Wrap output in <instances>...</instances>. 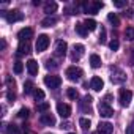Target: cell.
<instances>
[{
    "instance_id": "obj_15",
    "label": "cell",
    "mask_w": 134,
    "mask_h": 134,
    "mask_svg": "<svg viewBox=\"0 0 134 134\" xmlns=\"http://www.w3.org/2000/svg\"><path fill=\"white\" fill-rule=\"evenodd\" d=\"M98 132L99 134H112L114 132V126L107 121H101L98 125Z\"/></svg>"
},
{
    "instance_id": "obj_33",
    "label": "cell",
    "mask_w": 134,
    "mask_h": 134,
    "mask_svg": "<svg viewBox=\"0 0 134 134\" xmlns=\"http://www.w3.org/2000/svg\"><path fill=\"white\" fill-rule=\"evenodd\" d=\"M33 95H35V99H36V101H43V99H44V92H43V90H38V88H36Z\"/></svg>"
},
{
    "instance_id": "obj_28",
    "label": "cell",
    "mask_w": 134,
    "mask_h": 134,
    "mask_svg": "<svg viewBox=\"0 0 134 134\" xmlns=\"http://www.w3.org/2000/svg\"><path fill=\"white\" fill-rule=\"evenodd\" d=\"M66 95H68L70 99H77L79 98V93H77L76 88H68V90H66Z\"/></svg>"
},
{
    "instance_id": "obj_40",
    "label": "cell",
    "mask_w": 134,
    "mask_h": 134,
    "mask_svg": "<svg viewBox=\"0 0 134 134\" xmlns=\"http://www.w3.org/2000/svg\"><path fill=\"white\" fill-rule=\"evenodd\" d=\"M126 134H134V128H132V125L126 128Z\"/></svg>"
},
{
    "instance_id": "obj_20",
    "label": "cell",
    "mask_w": 134,
    "mask_h": 134,
    "mask_svg": "<svg viewBox=\"0 0 134 134\" xmlns=\"http://www.w3.org/2000/svg\"><path fill=\"white\" fill-rule=\"evenodd\" d=\"M90 66L92 68H99L101 66V57L96 55V54H92L90 55Z\"/></svg>"
},
{
    "instance_id": "obj_32",
    "label": "cell",
    "mask_w": 134,
    "mask_h": 134,
    "mask_svg": "<svg viewBox=\"0 0 134 134\" xmlns=\"http://www.w3.org/2000/svg\"><path fill=\"white\" fill-rule=\"evenodd\" d=\"M30 115V110L27 109V107H22L19 112H18V117H21V118H27Z\"/></svg>"
},
{
    "instance_id": "obj_24",
    "label": "cell",
    "mask_w": 134,
    "mask_h": 134,
    "mask_svg": "<svg viewBox=\"0 0 134 134\" xmlns=\"http://www.w3.org/2000/svg\"><path fill=\"white\" fill-rule=\"evenodd\" d=\"M79 125H81V128H82L84 132H87V131L90 129V120H88V118H81V120H79Z\"/></svg>"
},
{
    "instance_id": "obj_29",
    "label": "cell",
    "mask_w": 134,
    "mask_h": 134,
    "mask_svg": "<svg viewBox=\"0 0 134 134\" xmlns=\"http://www.w3.org/2000/svg\"><path fill=\"white\" fill-rule=\"evenodd\" d=\"M49 107H51V104H49V103H46V101H43V103H40V104L36 106V109H38L40 112H47V110H49Z\"/></svg>"
},
{
    "instance_id": "obj_34",
    "label": "cell",
    "mask_w": 134,
    "mask_h": 134,
    "mask_svg": "<svg viewBox=\"0 0 134 134\" xmlns=\"http://www.w3.org/2000/svg\"><path fill=\"white\" fill-rule=\"evenodd\" d=\"M114 7L115 8H123V7H126V2H123V0H114Z\"/></svg>"
},
{
    "instance_id": "obj_16",
    "label": "cell",
    "mask_w": 134,
    "mask_h": 134,
    "mask_svg": "<svg viewBox=\"0 0 134 134\" xmlns=\"http://www.w3.org/2000/svg\"><path fill=\"white\" fill-rule=\"evenodd\" d=\"M38 70H40V66H38V62L36 60H29L27 62V71L30 76H36L38 74Z\"/></svg>"
},
{
    "instance_id": "obj_31",
    "label": "cell",
    "mask_w": 134,
    "mask_h": 134,
    "mask_svg": "<svg viewBox=\"0 0 134 134\" xmlns=\"http://www.w3.org/2000/svg\"><path fill=\"white\" fill-rule=\"evenodd\" d=\"M109 47H110V51H114V52H115V51H118V47H120L118 40H115V38H114V40L109 43Z\"/></svg>"
},
{
    "instance_id": "obj_30",
    "label": "cell",
    "mask_w": 134,
    "mask_h": 134,
    "mask_svg": "<svg viewBox=\"0 0 134 134\" xmlns=\"http://www.w3.org/2000/svg\"><path fill=\"white\" fill-rule=\"evenodd\" d=\"M22 71H24V63L22 62H16L14 63V73L16 74H21Z\"/></svg>"
},
{
    "instance_id": "obj_9",
    "label": "cell",
    "mask_w": 134,
    "mask_h": 134,
    "mask_svg": "<svg viewBox=\"0 0 134 134\" xmlns=\"http://www.w3.org/2000/svg\"><path fill=\"white\" fill-rule=\"evenodd\" d=\"M57 114L62 117V118H68L71 115V107L68 104H63V103H58L57 104Z\"/></svg>"
},
{
    "instance_id": "obj_5",
    "label": "cell",
    "mask_w": 134,
    "mask_h": 134,
    "mask_svg": "<svg viewBox=\"0 0 134 134\" xmlns=\"http://www.w3.org/2000/svg\"><path fill=\"white\" fill-rule=\"evenodd\" d=\"M131 99H132V92H131V90L121 88V90H120V98H118L120 104H121L123 107H128L129 103H131Z\"/></svg>"
},
{
    "instance_id": "obj_38",
    "label": "cell",
    "mask_w": 134,
    "mask_h": 134,
    "mask_svg": "<svg viewBox=\"0 0 134 134\" xmlns=\"http://www.w3.org/2000/svg\"><path fill=\"white\" fill-rule=\"evenodd\" d=\"M7 84H8L10 90H13V88H14V85H16V82H14V81H13L11 77H8V79H7Z\"/></svg>"
},
{
    "instance_id": "obj_7",
    "label": "cell",
    "mask_w": 134,
    "mask_h": 134,
    "mask_svg": "<svg viewBox=\"0 0 134 134\" xmlns=\"http://www.w3.org/2000/svg\"><path fill=\"white\" fill-rule=\"evenodd\" d=\"M44 84L49 88H58L62 85V79L58 76H46L44 77Z\"/></svg>"
},
{
    "instance_id": "obj_10",
    "label": "cell",
    "mask_w": 134,
    "mask_h": 134,
    "mask_svg": "<svg viewBox=\"0 0 134 134\" xmlns=\"http://www.w3.org/2000/svg\"><path fill=\"white\" fill-rule=\"evenodd\" d=\"M32 36H33V30H32L30 27H24V29H21L19 33H18L19 41H29Z\"/></svg>"
},
{
    "instance_id": "obj_13",
    "label": "cell",
    "mask_w": 134,
    "mask_h": 134,
    "mask_svg": "<svg viewBox=\"0 0 134 134\" xmlns=\"http://www.w3.org/2000/svg\"><path fill=\"white\" fill-rule=\"evenodd\" d=\"M92 101H93V98L90 96V95H85L84 96V99L81 101V109L84 110V112H92Z\"/></svg>"
},
{
    "instance_id": "obj_35",
    "label": "cell",
    "mask_w": 134,
    "mask_h": 134,
    "mask_svg": "<svg viewBox=\"0 0 134 134\" xmlns=\"http://www.w3.org/2000/svg\"><path fill=\"white\" fill-rule=\"evenodd\" d=\"M99 43H101V44H104V43H106V29H104V27H101V33H99Z\"/></svg>"
},
{
    "instance_id": "obj_1",
    "label": "cell",
    "mask_w": 134,
    "mask_h": 134,
    "mask_svg": "<svg viewBox=\"0 0 134 134\" xmlns=\"http://www.w3.org/2000/svg\"><path fill=\"white\" fill-rule=\"evenodd\" d=\"M110 81H112V84H123L126 81L125 71H121L117 66H112L110 68Z\"/></svg>"
},
{
    "instance_id": "obj_3",
    "label": "cell",
    "mask_w": 134,
    "mask_h": 134,
    "mask_svg": "<svg viewBox=\"0 0 134 134\" xmlns=\"http://www.w3.org/2000/svg\"><path fill=\"white\" fill-rule=\"evenodd\" d=\"M66 77H68L70 81H73V82H77V81H81V77H82V74H84V71L81 70V68H77V66H70L68 70H66Z\"/></svg>"
},
{
    "instance_id": "obj_2",
    "label": "cell",
    "mask_w": 134,
    "mask_h": 134,
    "mask_svg": "<svg viewBox=\"0 0 134 134\" xmlns=\"http://www.w3.org/2000/svg\"><path fill=\"white\" fill-rule=\"evenodd\" d=\"M5 16V19L10 22V24H14V22H19L24 19V14L19 11V10H11V11H3L2 13Z\"/></svg>"
},
{
    "instance_id": "obj_18",
    "label": "cell",
    "mask_w": 134,
    "mask_h": 134,
    "mask_svg": "<svg viewBox=\"0 0 134 134\" xmlns=\"http://www.w3.org/2000/svg\"><path fill=\"white\" fill-rule=\"evenodd\" d=\"M30 52V44L29 41H21L19 46H18V54L19 55H24V54H29Z\"/></svg>"
},
{
    "instance_id": "obj_36",
    "label": "cell",
    "mask_w": 134,
    "mask_h": 134,
    "mask_svg": "<svg viewBox=\"0 0 134 134\" xmlns=\"http://www.w3.org/2000/svg\"><path fill=\"white\" fill-rule=\"evenodd\" d=\"M10 134H19V128L18 126H14V125H10V128L7 129Z\"/></svg>"
},
{
    "instance_id": "obj_8",
    "label": "cell",
    "mask_w": 134,
    "mask_h": 134,
    "mask_svg": "<svg viewBox=\"0 0 134 134\" xmlns=\"http://www.w3.org/2000/svg\"><path fill=\"white\" fill-rule=\"evenodd\" d=\"M98 112H99V115H101V117H104V118H109V117H112V115H114V109H112L107 103H99Z\"/></svg>"
},
{
    "instance_id": "obj_6",
    "label": "cell",
    "mask_w": 134,
    "mask_h": 134,
    "mask_svg": "<svg viewBox=\"0 0 134 134\" xmlns=\"http://www.w3.org/2000/svg\"><path fill=\"white\" fill-rule=\"evenodd\" d=\"M103 2H92V3H84V11L90 14H98V11L103 8Z\"/></svg>"
},
{
    "instance_id": "obj_42",
    "label": "cell",
    "mask_w": 134,
    "mask_h": 134,
    "mask_svg": "<svg viewBox=\"0 0 134 134\" xmlns=\"http://www.w3.org/2000/svg\"><path fill=\"white\" fill-rule=\"evenodd\" d=\"M132 128H134V120H132Z\"/></svg>"
},
{
    "instance_id": "obj_12",
    "label": "cell",
    "mask_w": 134,
    "mask_h": 134,
    "mask_svg": "<svg viewBox=\"0 0 134 134\" xmlns=\"http://www.w3.org/2000/svg\"><path fill=\"white\" fill-rule=\"evenodd\" d=\"M66 51H68V44H66V41H63V40L57 41V44H55V54L60 55V57H65Z\"/></svg>"
},
{
    "instance_id": "obj_22",
    "label": "cell",
    "mask_w": 134,
    "mask_h": 134,
    "mask_svg": "<svg viewBox=\"0 0 134 134\" xmlns=\"http://www.w3.org/2000/svg\"><path fill=\"white\" fill-rule=\"evenodd\" d=\"M24 93H25V95L35 93V85H33L32 81H25V82H24Z\"/></svg>"
},
{
    "instance_id": "obj_41",
    "label": "cell",
    "mask_w": 134,
    "mask_h": 134,
    "mask_svg": "<svg viewBox=\"0 0 134 134\" xmlns=\"http://www.w3.org/2000/svg\"><path fill=\"white\" fill-rule=\"evenodd\" d=\"M110 99H112V95H106V98H104V103H110Z\"/></svg>"
},
{
    "instance_id": "obj_39",
    "label": "cell",
    "mask_w": 134,
    "mask_h": 134,
    "mask_svg": "<svg viewBox=\"0 0 134 134\" xmlns=\"http://www.w3.org/2000/svg\"><path fill=\"white\" fill-rule=\"evenodd\" d=\"M60 128H62V129H70V128H71V125H70L68 121H65V123H62V125H60Z\"/></svg>"
},
{
    "instance_id": "obj_27",
    "label": "cell",
    "mask_w": 134,
    "mask_h": 134,
    "mask_svg": "<svg viewBox=\"0 0 134 134\" xmlns=\"http://www.w3.org/2000/svg\"><path fill=\"white\" fill-rule=\"evenodd\" d=\"M125 38H126L128 41H132V40H134V27H126V30H125Z\"/></svg>"
},
{
    "instance_id": "obj_21",
    "label": "cell",
    "mask_w": 134,
    "mask_h": 134,
    "mask_svg": "<svg viewBox=\"0 0 134 134\" xmlns=\"http://www.w3.org/2000/svg\"><path fill=\"white\" fill-rule=\"evenodd\" d=\"M57 11V3L55 2H47L46 5H44V13H47L49 16L52 14V13H55Z\"/></svg>"
},
{
    "instance_id": "obj_37",
    "label": "cell",
    "mask_w": 134,
    "mask_h": 134,
    "mask_svg": "<svg viewBox=\"0 0 134 134\" xmlns=\"http://www.w3.org/2000/svg\"><path fill=\"white\" fill-rule=\"evenodd\" d=\"M7 98H8V101H14L16 99V95H14V92H11V90H8V93H7Z\"/></svg>"
},
{
    "instance_id": "obj_4",
    "label": "cell",
    "mask_w": 134,
    "mask_h": 134,
    "mask_svg": "<svg viewBox=\"0 0 134 134\" xmlns=\"http://www.w3.org/2000/svg\"><path fill=\"white\" fill-rule=\"evenodd\" d=\"M49 36L47 35H38V38H36V44H35V47H36V52H44L46 49H47V46H49Z\"/></svg>"
},
{
    "instance_id": "obj_14",
    "label": "cell",
    "mask_w": 134,
    "mask_h": 134,
    "mask_svg": "<svg viewBox=\"0 0 134 134\" xmlns=\"http://www.w3.org/2000/svg\"><path fill=\"white\" fill-rule=\"evenodd\" d=\"M40 121H41L43 125L54 126V125H55V117H54L52 114H47V112H44V114H41V117H40Z\"/></svg>"
},
{
    "instance_id": "obj_11",
    "label": "cell",
    "mask_w": 134,
    "mask_h": 134,
    "mask_svg": "<svg viewBox=\"0 0 134 134\" xmlns=\"http://www.w3.org/2000/svg\"><path fill=\"white\" fill-rule=\"evenodd\" d=\"M84 51H85V47L82 44H74L73 46V51H71V58L73 60H79L84 55Z\"/></svg>"
},
{
    "instance_id": "obj_17",
    "label": "cell",
    "mask_w": 134,
    "mask_h": 134,
    "mask_svg": "<svg viewBox=\"0 0 134 134\" xmlns=\"http://www.w3.org/2000/svg\"><path fill=\"white\" fill-rule=\"evenodd\" d=\"M90 87H92L95 92H99V90L104 87V82H103V79H101V77L93 76V77H92V81H90Z\"/></svg>"
},
{
    "instance_id": "obj_23",
    "label": "cell",
    "mask_w": 134,
    "mask_h": 134,
    "mask_svg": "<svg viewBox=\"0 0 134 134\" xmlns=\"http://www.w3.org/2000/svg\"><path fill=\"white\" fill-rule=\"evenodd\" d=\"M107 21H109L114 27H118V25H120V19L117 18L115 13H109V14H107Z\"/></svg>"
},
{
    "instance_id": "obj_43",
    "label": "cell",
    "mask_w": 134,
    "mask_h": 134,
    "mask_svg": "<svg viewBox=\"0 0 134 134\" xmlns=\"http://www.w3.org/2000/svg\"><path fill=\"white\" fill-rule=\"evenodd\" d=\"M68 134H76V132H68Z\"/></svg>"
},
{
    "instance_id": "obj_26",
    "label": "cell",
    "mask_w": 134,
    "mask_h": 134,
    "mask_svg": "<svg viewBox=\"0 0 134 134\" xmlns=\"http://www.w3.org/2000/svg\"><path fill=\"white\" fill-rule=\"evenodd\" d=\"M76 32H77L81 36H87V33H88V30L85 29L84 24H76Z\"/></svg>"
},
{
    "instance_id": "obj_19",
    "label": "cell",
    "mask_w": 134,
    "mask_h": 134,
    "mask_svg": "<svg viewBox=\"0 0 134 134\" xmlns=\"http://www.w3.org/2000/svg\"><path fill=\"white\" fill-rule=\"evenodd\" d=\"M57 24V18H52V16H47V18H44L43 21H41V27H54Z\"/></svg>"
},
{
    "instance_id": "obj_25",
    "label": "cell",
    "mask_w": 134,
    "mask_h": 134,
    "mask_svg": "<svg viewBox=\"0 0 134 134\" xmlns=\"http://www.w3.org/2000/svg\"><path fill=\"white\" fill-rule=\"evenodd\" d=\"M84 25H85V29H87V30H90V32H92V30H95V29H96V25H98V24H96L93 19H85Z\"/></svg>"
}]
</instances>
